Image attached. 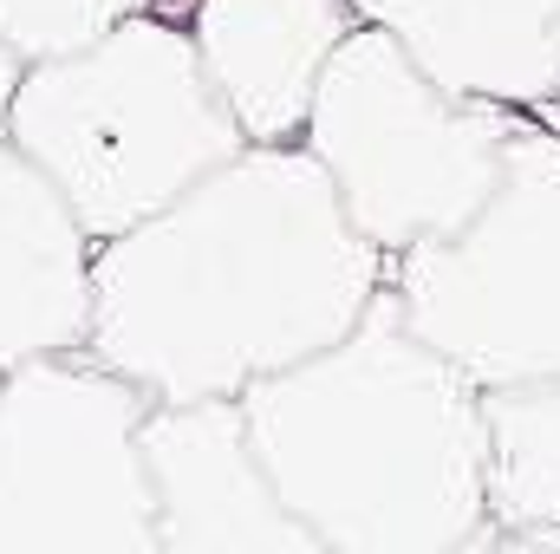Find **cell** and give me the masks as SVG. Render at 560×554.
Wrapping results in <instances>:
<instances>
[{
	"label": "cell",
	"instance_id": "3957f363",
	"mask_svg": "<svg viewBox=\"0 0 560 554\" xmlns=\"http://www.w3.org/2000/svg\"><path fill=\"white\" fill-rule=\"evenodd\" d=\"M7 138L66 189L92 242L150 222L248 150L242 125L202 79L183 20H163L156 7L112 26L85 53L26 66Z\"/></svg>",
	"mask_w": 560,
	"mask_h": 554
},
{
	"label": "cell",
	"instance_id": "ba28073f",
	"mask_svg": "<svg viewBox=\"0 0 560 554\" xmlns=\"http://www.w3.org/2000/svg\"><path fill=\"white\" fill-rule=\"evenodd\" d=\"M359 26L352 0H189L183 33L248 143H300L326 59Z\"/></svg>",
	"mask_w": 560,
	"mask_h": 554
},
{
	"label": "cell",
	"instance_id": "8992f818",
	"mask_svg": "<svg viewBox=\"0 0 560 554\" xmlns=\"http://www.w3.org/2000/svg\"><path fill=\"white\" fill-rule=\"evenodd\" d=\"M150 405L92 353L0 372V554H156Z\"/></svg>",
	"mask_w": 560,
	"mask_h": 554
},
{
	"label": "cell",
	"instance_id": "8fae6325",
	"mask_svg": "<svg viewBox=\"0 0 560 554\" xmlns=\"http://www.w3.org/2000/svg\"><path fill=\"white\" fill-rule=\"evenodd\" d=\"M489 430V542L560 549V379L482 385Z\"/></svg>",
	"mask_w": 560,
	"mask_h": 554
},
{
	"label": "cell",
	"instance_id": "5bb4252c",
	"mask_svg": "<svg viewBox=\"0 0 560 554\" xmlns=\"http://www.w3.org/2000/svg\"><path fill=\"white\" fill-rule=\"evenodd\" d=\"M535 118H548V125H560V105H548V112H535Z\"/></svg>",
	"mask_w": 560,
	"mask_h": 554
},
{
	"label": "cell",
	"instance_id": "30bf717a",
	"mask_svg": "<svg viewBox=\"0 0 560 554\" xmlns=\"http://www.w3.org/2000/svg\"><path fill=\"white\" fill-rule=\"evenodd\" d=\"M423 72L476 105H560V0H352Z\"/></svg>",
	"mask_w": 560,
	"mask_h": 554
},
{
	"label": "cell",
	"instance_id": "4fadbf2b",
	"mask_svg": "<svg viewBox=\"0 0 560 554\" xmlns=\"http://www.w3.org/2000/svg\"><path fill=\"white\" fill-rule=\"evenodd\" d=\"M20 85H26V59H20V46L0 33V131H7V112H13Z\"/></svg>",
	"mask_w": 560,
	"mask_h": 554
},
{
	"label": "cell",
	"instance_id": "5b68a950",
	"mask_svg": "<svg viewBox=\"0 0 560 554\" xmlns=\"http://www.w3.org/2000/svg\"><path fill=\"white\" fill-rule=\"evenodd\" d=\"M385 293L476 385L560 379V125L522 112L489 203L392 255Z\"/></svg>",
	"mask_w": 560,
	"mask_h": 554
},
{
	"label": "cell",
	"instance_id": "7a4b0ae2",
	"mask_svg": "<svg viewBox=\"0 0 560 554\" xmlns=\"http://www.w3.org/2000/svg\"><path fill=\"white\" fill-rule=\"evenodd\" d=\"M242 417L319 554H469L489 542L482 385L423 346L392 293L346 339L255 379Z\"/></svg>",
	"mask_w": 560,
	"mask_h": 554
},
{
	"label": "cell",
	"instance_id": "52a82bcc",
	"mask_svg": "<svg viewBox=\"0 0 560 554\" xmlns=\"http://www.w3.org/2000/svg\"><path fill=\"white\" fill-rule=\"evenodd\" d=\"M156 554H319L280 503L248 437L242 399H183L143 412Z\"/></svg>",
	"mask_w": 560,
	"mask_h": 554
},
{
	"label": "cell",
	"instance_id": "9c48e42d",
	"mask_svg": "<svg viewBox=\"0 0 560 554\" xmlns=\"http://www.w3.org/2000/svg\"><path fill=\"white\" fill-rule=\"evenodd\" d=\"M98 242L66 189L0 131V372L85 353Z\"/></svg>",
	"mask_w": 560,
	"mask_h": 554
},
{
	"label": "cell",
	"instance_id": "277c9868",
	"mask_svg": "<svg viewBox=\"0 0 560 554\" xmlns=\"http://www.w3.org/2000/svg\"><path fill=\"white\" fill-rule=\"evenodd\" d=\"M515 125L522 112L443 92L385 26L359 20L313 85L300 150L332 176L352 229L392 262L489 203Z\"/></svg>",
	"mask_w": 560,
	"mask_h": 554
},
{
	"label": "cell",
	"instance_id": "6da1fadb",
	"mask_svg": "<svg viewBox=\"0 0 560 554\" xmlns=\"http://www.w3.org/2000/svg\"><path fill=\"white\" fill-rule=\"evenodd\" d=\"M385 268L300 143H248L98 242L85 353L156 405L242 399L346 339L385 293Z\"/></svg>",
	"mask_w": 560,
	"mask_h": 554
},
{
	"label": "cell",
	"instance_id": "7c38bea8",
	"mask_svg": "<svg viewBox=\"0 0 560 554\" xmlns=\"http://www.w3.org/2000/svg\"><path fill=\"white\" fill-rule=\"evenodd\" d=\"M156 0H0V33L20 46L26 66L39 59H66L85 53L92 39H105L112 26L150 13Z\"/></svg>",
	"mask_w": 560,
	"mask_h": 554
}]
</instances>
